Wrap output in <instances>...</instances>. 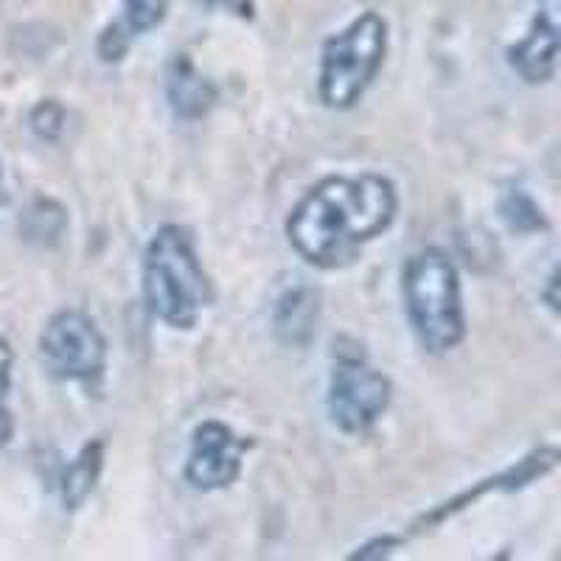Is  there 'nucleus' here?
<instances>
[{
  "label": "nucleus",
  "mask_w": 561,
  "mask_h": 561,
  "mask_svg": "<svg viewBox=\"0 0 561 561\" xmlns=\"http://www.w3.org/2000/svg\"><path fill=\"white\" fill-rule=\"evenodd\" d=\"M140 284L149 314L174 332H192L214 300L194 237L178 222L160 225L152 233L144 250Z\"/></svg>",
  "instance_id": "obj_2"
},
{
  "label": "nucleus",
  "mask_w": 561,
  "mask_h": 561,
  "mask_svg": "<svg viewBox=\"0 0 561 561\" xmlns=\"http://www.w3.org/2000/svg\"><path fill=\"white\" fill-rule=\"evenodd\" d=\"M556 287H559V270H550V278H548V287H545V293H542V298L548 300V307H550V312H559V295H556Z\"/></svg>",
  "instance_id": "obj_20"
},
{
  "label": "nucleus",
  "mask_w": 561,
  "mask_h": 561,
  "mask_svg": "<svg viewBox=\"0 0 561 561\" xmlns=\"http://www.w3.org/2000/svg\"><path fill=\"white\" fill-rule=\"evenodd\" d=\"M511 70L525 84H548L559 70V12L556 7L542 9L530 20L523 39L508 48Z\"/></svg>",
  "instance_id": "obj_9"
},
{
  "label": "nucleus",
  "mask_w": 561,
  "mask_h": 561,
  "mask_svg": "<svg viewBox=\"0 0 561 561\" xmlns=\"http://www.w3.org/2000/svg\"><path fill=\"white\" fill-rule=\"evenodd\" d=\"M14 351L9 340L0 334V449L9 447L14 438V415L9 410V390H12Z\"/></svg>",
  "instance_id": "obj_16"
},
{
  "label": "nucleus",
  "mask_w": 561,
  "mask_h": 561,
  "mask_svg": "<svg viewBox=\"0 0 561 561\" xmlns=\"http://www.w3.org/2000/svg\"><path fill=\"white\" fill-rule=\"evenodd\" d=\"M68 230V210L57 199L37 197L20 217V233L28 242L37 244H57Z\"/></svg>",
  "instance_id": "obj_14"
},
{
  "label": "nucleus",
  "mask_w": 561,
  "mask_h": 561,
  "mask_svg": "<svg viewBox=\"0 0 561 561\" xmlns=\"http://www.w3.org/2000/svg\"><path fill=\"white\" fill-rule=\"evenodd\" d=\"M556 463H559V449L556 447L534 449V453L525 455L523 460H517V463L508 466V469H503V472L491 474V478L480 480V483H472L469 489H463L460 494H455L453 500H447V503L435 505L430 514H421V517L413 523V534H419V530H427V528H433V525H440L444 519L455 517L458 511L469 508V505L478 503L480 497H485V494H491V491L525 489V485L536 483L539 478H545V474L553 472Z\"/></svg>",
  "instance_id": "obj_8"
},
{
  "label": "nucleus",
  "mask_w": 561,
  "mask_h": 561,
  "mask_svg": "<svg viewBox=\"0 0 561 561\" xmlns=\"http://www.w3.org/2000/svg\"><path fill=\"white\" fill-rule=\"evenodd\" d=\"M320 298L309 284H295L278 295L273 307V334L280 345L304 348L318 334Z\"/></svg>",
  "instance_id": "obj_12"
},
{
  "label": "nucleus",
  "mask_w": 561,
  "mask_h": 561,
  "mask_svg": "<svg viewBox=\"0 0 561 561\" xmlns=\"http://www.w3.org/2000/svg\"><path fill=\"white\" fill-rule=\"evenodd\" d=\"M167 102L178 118L199 122L217 107L219 88L214 79L203 77L185 54H178L167 68Z\"/></svg>",
  "instance_id": "obj_11"
},
{
  "label": "nucleus",
  "mask_w": 561,
  "mask_h": 561,
  "mask_svg": "<svg viewBox=\"0 0 561 561\" xmlns=\"http://www.w3.org/2000/svg\"><path fill=\"white\" fill-rule=\"evenodd\" d=\"M253 440L242 438L225 421L208 419L192 433V449L185 458L183 478L197 491H222L242 474L244 453Z\"/></svg>",
  "instance_id": "obj_7"
},
{
  "label": "nucleus",
  "mask_w": 561,
  "mask_h": 561,
  "mask_svg": "<svg viewBox=\"0 0 561 561\" xmlns=\"http://www.w3.org/2000/svg\"><path fill=\"white\" fill-rule=\"evenodd\" d=\"M203 7L219 9V12L237 14V18L250 20L255 14V0H199Z\"/></svg>",
  "instance_id": "obj_19"
},
{
  "label": "nucleus",
  "mask_w": 561,
  "mask_h": 561,
  "mask_svg": "<svg viewBox=\"0 0 561 561\" xmlns=\"http://www.w3.org/2000/svg\"><path fill=\"white\" fill-rule=\"evenodd\" d=\"M388 57V20L363 12L348 26L325 39L320 48L318 99L329 110H351L377 82Z\"/></svg>",
  "instance_id": "obj_4"
},
{
  "label": "nucleus",
  "mask_w": 561,
  "mask_h": 561,
  "mask_svg": "<svg viewBox=\"0 0 561 561\" xmlns=\"http://www.w3.org/2000/svg\"><path fill=\"white\" fill-rule=\"evenodd\" d=\"M402 300L410 332L421 348L440 357L466 337L460 273L440 248L413 253L402 267Z\"/></svg>",
  "instance_id": "obj_3"
},
{
  "label": "nucleus",
  "mask_w": 561,
  "mask_h": 561,
  "mask_svg": "<svg viewBox=\"0 0 561 561\" xmlns=\"http://www.w3.org/2000/svg\"><path fill=\"white\" fill-rule=\"evenodd\" d=\"M37 351L48 377L59 382L93 385L107 370V337L82 309L54 312L39 332Z\"/></svg>",
  "instance_id": "obj_6"
},
{
  "label": "nucleus",
  "mask_w": 561,
  "mask_h": 561,
  "mask_svg": "<svg viewBox=\"0 0 561 561\" xmlns=\"http://www.w3.org/2000/svg\"><path fill=\"white\" fill-rule=\"evenodd\" d=\"M399 214L396 185L382 174H332L314 183L287 217L295 253L318 270L354 264L365 244L388 233Z\"/></svg>",
  "instance_id": "obj_1"
},
{
  "label": "nucleus",
  "mask_w": 561,
  "mask_h": 561,
  "mask_svg": "<svg viewBox=\"0 0 561 561\" xmlns=\"http://www.w3.org/2000/svg\"><path fill=\"white\" fill-rule=\"evenodd\" d=\"M104 469V440H88L79 455L68 463H62L54 474V491H57L59 503L65 511H79L88 497L96 491L99 478Z\"/></svg>",
  "instance_id": "obj_13"
},
{
  "label": "nucleus",
  "mask_w": 561,
  "mask_h": 561,
  "mask_svg": "<svg viewBox=\"0 0 561 561\" xmlns=\"http://www.w3.org/2000/svg\"><path fill=\"white\" fill-rule=\"evenodd\" d=\"M28 127L37 138L43 140H57L59 133L65 129V107L57 99H45L28 115Z\"/></svg>",
  "instance_id": "obj_17"
},
{
  "label": "nucleus",
  "mask_w": 561,
  "mask_h": 561,
  "mask_svg": "<svg viewBox=\"0 0 561 561\" xmlns=\"http://www.w3.org/2000/svg\"><path fill=\"white\" fill-rule=\"evenodd\" d=\"M393 402V385L374 368L359 345L334 348V365L325 390V413L345 435H365L377 427Z\"/></svg>",
  "instance_id": "obj_5"
},
{
  "label": "nucleus",
  "mask_w": 561,
  "mask_h": 561,
  "mask_svg": "<svg viewBox=\"0 0 561 561\" xmlns=\"http://www.w3.org/2000/svg\"><path fill=\"white\" fill-rule=\"evenodd\" d=\"M500 217H503V222L511 230H517V233H539V230L548 228V219H545L542 208L519 185L517 188H508L500 197Z\"/></svg>",
  "instance_id": "obj_15"
},
{
  "label": "nucleus",
  "mask_w": 561,
  "mask_h": 561,
  "mask_svg": "<svg viewBox=\"0 0 561 561\" xmlns=\"http://www.w3.org/2000/svg\"><path fill=\"white\" fill-rule=\"evenodd\" d=\"M0 188H3V167H0Z\"/></svg>",
  "instance_id": "obj_21"
},
{
  "label": "nucleus",
  "mask_w": 561,
  "mask_h": 561,
  "mask_svg": "<svg viewBox=\"0 0 561 561\" xmlns=\"http://www.w3.org/2000/svg\"><path fill=\"white\" fill-rule=\"evenodd\" d=\"M169 18V0H122L118 18L99 34L96 54L104 65H118L140 37L160 28Z\"/></svg>",
  "instance_id": "obj_10"
},
{
  "label": "nucleus",
  "mask_w": 561,
  "mask_h": 561,
  "mask_svg": "<svg viewBox=\"0 0 561 561\" xmlns=\"http://www.w3.org/2000/svg\"><path fill=\"white\" fill-rule=\"evenodd\" d=\"M404 545V536H396V534H385V536H374L370 542L359 545L351 559H388L393 550H399Z\"/></svg>",
  "instance_id": "obj_18"
}]
</instances>
